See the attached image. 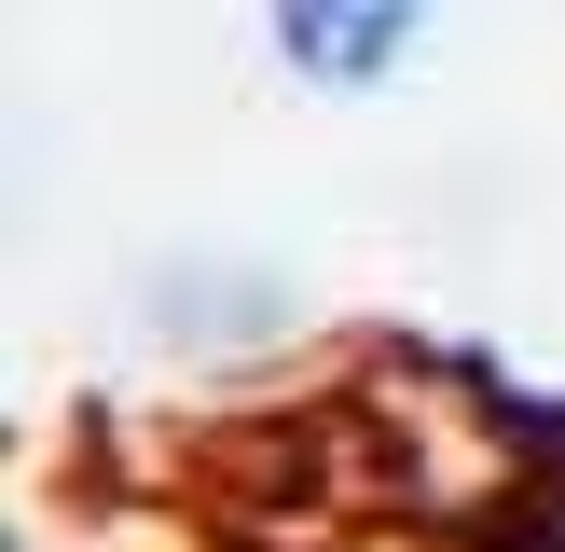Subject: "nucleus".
<instances>
[{
    "label": "nucleus",
    "mask_w": 565,
    "mask_h": 552,
    "mask_svg": "<svg viewBox=\"0 0 565 552\" xmlns=\"http://www.w3.org/2000/svg\"><path fill=\"white\" fill-rule=\"evenodd\" d=\"M441 0H263V42L290 83H318V97H373V83H401L414 55H428Z\"/></svg>",
    "instance_id": "1"
}]
</instances>
